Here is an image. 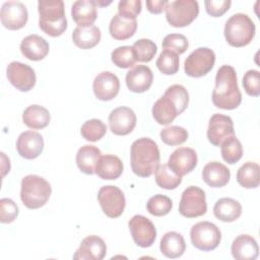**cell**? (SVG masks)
Segmentation results:
<instances>
[{"instance_id": "obj_46", "label": "cell", "mask_w": 260, "mask_h": 260, "mask_svg": "<svg viewBox=\"0 0 260 260\" xmlns=\"http://www.w3.org/2000/svg\"><path fill=\"white\" fill-rule=\"evenodd\" d=\"M231 4L230 0H206L204 2L206 12L213 17L223 15L230 9Z\"/></svg>"}, {"instance_id": "obj_30", "label": "cell", "mask_w": 260, "mask_h": 260, "mask_svg": "<svg viewBox=\"0 0 260 260\" xmlns=\"http://www.w3.org/2000/svg\"><path fill=\"white\" fill-rule=\"evenodd\" d=\"M51 115L43 106H28L22 113V121L30 129L39 130L46 128L49 125Z\"/></svg>"}, {"instance_id": "obj_10", "label": "cell", "mask_w": 260, "mask_h": 260, "mask_svg": "<svg viewBox=\"0 0 260 260\" xmlns=\"http://www.w3.org/2000/svg\"><path fill=\"white\" fill-rule=\"evenodd\" d=\"M215 54L206 47L195 49L185 60L184 70L190 77H202L206 75L214 66Z\"/></svg>"}, {"instance_id": "obj_27", "label": "cell", "mask_w": 260, "mask_h": 260, "mask_svg": "<svg viewBox=\"0 0 260 260\" xmlns=\"http://www.w3.org/2000/svg\"><path fill=\"white\" fill-rule=\"evenodd\" d=\"M159 250L167 258L176 259L184 254L186 243L181 234L177 232H168L160 240Z\"/></svg>"}, {"instance_id": "obj_32", "label": "cell", "mask_w": 260, "mask_h": 260, "mask_svg": "<svg viewBox=\"0 0 260 260\" xmlns=\"http://www.w3.org/2000/svg\"><path fill=\"white\" fill-rule=\"evenodd\" d=\"M137 29L136 19H125L119 14H115L110 21L109 31L112 38L118 41H124L134 36Z\"/></svg>"}, {"instance_id": "obj_6", "label": "cell", "mask_w": 260, "mask_h": 260, "mask_svg": "<svg viewBox=\"0 0 260 260\" xmlns=\"http://www.w3.org/2000/svg\"><path fill=\"white\" fill-rule=\"evenodd\" d=\"M255 30V23L250 16L244 13H236L226 20L223 34L229 45L241 48L251 43Z\"/></svg>"}, {"instance_id": "obj_3", "label": "cell", "mask_w": 260, "mask_h": 260, "mask_svg": "<svg viewBox=\"0 0 260 260\" xmlns=\"http://www.w3.org/2000/svg\"><path fill=\"white\" fill-rule=\"evenodd\" d=\"M159 149L148 137L138 138L131 144L130 162L133 173L139 177H150L159 166Z\"/></svg>"}, {"instance_id": "obj_23", "label": "cell", "mask_w": 260, "mask_h": 260, "mask_svg": "<svg viewBox=\"0 0 260 260\" xmlns=\"http://www.w3.org/2000/svg\"><path fill=\"white\" fill-rule=\"evenodd\" d=\"M48 42L39 35H29L20 43L21 54L31 61L43 60L49 53Z\"/></svg>"}, {"instance_id": "obj_31", "label": "cell", "mask_w": 260, "mask_h": 260, "mask_svg": "<svg viewBox=\"0 0 260 260\" xmlns=\"http://www.w3.org/2000/svg\"><path fill=\"white\" fill-rule=\"evenodd\" d=\"M102 38L101 30L98 26L91 25L87 27L77 26L72 32L73 43L80 49L88 50L95 47Z\"/></svg>"}, {"instance_id": "obj_17", "label": "cell", "mask_w": 260, "mask_h": 260, "mask_svg": "<svg viewBox=\"0 0 260 260\" xmlns=\"http://www.w3.org/2000/svg\"><path fill=\"white\" fill-rule=\"evenodd\" d=\"M197 153L190 147H179L169 157V168L178 176L183 177L192 172L197 166Z\"/></svg>"}, {"instance_id": "obj_7", "label": "cell", "mask_w": 260, "mask_h": 260, "mask_svg": "<svg viewBox=\"0 0 260 260\" xmlns=\"http://www.w3.org/2000/svg\"><path fill=\"white\" fill-rule=\"evenodd\" d=\"M199 13V5L195 0H177L168 2L166 6L167 21L174 27L189 25Z\"/></svg>"}, {"instance_id": "obj_28", "label": "cell", "mask_w": 260, "mask_h": 260, "mask_svg": "<svg viewBox=\"0 0 260 260\" xmlns=\"http://www.w3.org/2000/svg\"><path fill=\"white\" fill-rule=\"evenodd\" d=\"M214 216L224 222L237 220L242 214V205L233 198H220L213 206Z\"/></svg>"}, {"instance_id": "obj_38", "label": "cell", "mask_w": 260, "mask_h": 260, "mask_svg": "<svg viewBox=\"0 0 260 260\" xmlns=\"http://www.w3.org/2000/svg\"><path fill=\"white\" fill-rule=\"evenodd\" d=\"M173 207L171 198L162 194H156L150 197L146 203L147 211L154 216L167 215Z\"/></svg>"}, {"instance_id": "obj_47", "label": "cell", "mask_w": 260, "mask_h": 260, "mask_svg": "<svg viewBox=\"0 0 260 260\" xmlns=\"http://www.w3.org/2000/svg\"><path fill=\"white\" fill-rule=\"evenodd\" d=\"M168 2L169 1H167V0H147L146 6L150 13L159 14L162 12L164 9H166Z\"/></svg>"}, {"instance_id": "obj_35", "label": "cell", "mask_w": 260, "mask_h": 260, "mask_svg": "<svg viewBox=\"0 0 260 260\" xmlns=\"http://www.w3.org/2000/svg\"><path fill=\"white\" fill-rule=\"evenodd\" d=\"M221 156L230 165L238 162L243 155V146L241 141L235 136H230L220 144Z\"/></svg>"}, {"instance_id": "obj_21", "label": "cell", "mask_w": 260, "mask_h": 260, "mask_svg": "<svg viewBox=\"0 0 260 260\" xmlns=\"http://www.w3.org/2000/svg\"><path fill=\"white\" fill-rule=\"evenodd\" d=\"M152 81V71L146 65H136L126 74V84L132 92L141 93L148 90Z\"/></svg>"}, {"instance_id": "obj_37", "label": "cell", "mask_w": 260, "mask_h": 260, "mask_svg": "<svg viewBox=\"0 0 260 260\" xmlns=\"http://www.w3.org/2000/svg\"><path fill=\"white\" fill-rule=\"evenodd\" d=\"M107 132V126L106 124L99 119H90L85 121L81 128L80 133L81 136L87 140V141H98L102 139Z\"/></svg>"}, {"instance_id": "obj_40", "label": "cell", "mask_w": 260, "mask_h": 260, "mask_svg": "<svg viewBox=\"0 0 260 260\" xmlns=\"http://www.w3.org/2000/svg\"><path fill=\"white\" fill-rule=\"evenodd\" d=\"M112 62L119 68H130L136 63L135 54L131 46H121L111 54Z\"/></svg>"}, {"instance_id": "obj_24", "label": "cell", "mask_w": 260, "mask_h": 260, "mask_svg": "<svg viewBox=\"0 0 260 260\" xmlns=\"http://www.w3.org/2000/svg\"><path fill=\"white\" fill-rule=\"evenodd\" d=\"M231 252L237 260H255L259 255V248L252 236L240 235L233 241Z\"/></svg>"}, {"instance_id": "obj_44", "label": "cell", "mask_w": 260, "mask_h": 260, "mask_svg": "<svg viewBox=\"0 0 260 260\" xmlns=\"http://www.w3.org/2000/svg\"><path fill=\"white\" fill-rule=\"evenodd\" d=\"M243 86L247 94L258 96L260 94V73L258 70H248L243 77Z\"/></svg>"}, {"instance_id": "obj_16", "label": "cell", "mask_w": 260, "mask_h": 260, "mask_svg": "<svg viewBox=\"0 0 260 260\" xmlns=\"http://www.w3.org/2000/svg\"><path fill=\"white\" fill-rule=\"evenodd\" d=\"M136 115L128 107L114 109L109 115V126L113 134L124 136L133 131L136 126Z\"/></svg>"}, {"instance_id": "obj_18", "label": "cell", "mask_w": 260, "mask_h": 260, "mask_svg": "<svg viewBox=\"0 0 260 260\" xmlns=\"http://www.w3.org/2000/svg\"><path fill=\"white\" fill-rule=\"evenodd\" d=\"M94 95L101 101H111L117 96L120 89V81L116 74L110 71L99 73L92 83Z\"/></svg>"}, {"instance_id": "obj_39", "label": "cell", "mask_w": 260, "mask_h": 260, "mask_svg": "<svg viewBox=\"0 0 260 260\" xmlns=\"http://www.w3.org/2000/svg\"><path fill=\"white\" fill-rule=\"evenodd\" d=\"M132 48L135 54L136 61L139 62L151 61L157 52L156 45L149 39H140L136 41L133 44Z\"/></svg>"}, {"instance_id": "obj_36", "label": "cell", "mask_w": 260, "mask_h": 260, "mask_svg": "<svg viewBox=\"0 0 260 260\" xmlns=\"http://www.w3.org/2000/svg\"><path fill=\"white\" fill-rule=\"evenodd\" d=\"M179 55L173 51L164 49L159 54L155 65L158 70L166 75H173L179 70Z\"/></svg>"}, {"instance_id": "obj_15", "label": "cell", "mask_w": 260, "mask_h": 260, "mask_svg": "<svg viewBox=\"0 0 260 260\" xmlns=\"http://www.w3.org/2000/svg\"><path fill=\"white\" fill-rule=\"evenodd\" d=\"M235 135L234 122L230 116L214 114L209 119L207 128L208 141L214 146H220L223 140Z\"/></svg>"}, {"instance_id": "obj_43", "label": "cell", "mask_w": 260, "mask_h": 260, "mask_svg": "<svg viewBox=\"0 0 260 260\" xmlns=\"http://www.w3.org/2000/svg\"><path fill=\"white\" fill-rule=\"evenodd\" d=\"M141 6L140 0H122L118 4V14L125 19H136Z\"/></svg>"}, {"instance_id": "obj_14", "label": "cell", "mask_w": 260, "mask_h": 260, "mask_svg": "<svg viewBox=\"0 0 260 260\" xmlns=\"http://www.w3.org/2000/svg\"><path fill=\"white\" fill-rule=\"evenodd\" d=\"M0 18L4 27L17 30L22 28L27 21V9L20 1H7L1 7Z\"/></svg>"}, {"instance_id": "obj_42", "label": "cell", "mask_w": 260, "mask_h": 260, "mask_svg": "<svg viewBox=\"0 0 260 260\" xmlns=\"http://www.w3.org/2000/svg\"><path fill=\"white\" fill-rule=\"evenodd\" d=\"M161 46L164 49L173 51L176 54L180 55V54H183L188 49L189 43L187 38L184 35L170 34L164 38Z\"/></svg>"}, {"instance_id": "obj_5", "label": "cell", "mask_w": 260, "mask_h": 260, "mask_svg": "<svg viewBox=\"0 0 260 260\" xmlns=\"http://www.w3.org/2000/svg\"><path fill=\"white\" fill-rule=\"evenodd\" d=\"M52 193L51 185L44 178L37 175H27L21 180L20 199L29 209L44 206Z\"/></svg>"}, {"instance_id": "obj_29", "label": "cell", "mask_w": 260, "mask_h": 260, "mask_svg": "<svg viewBox=\"0 0 260 260\" xmlns=\"http://www.w3.org/2000/svg\"><path fill=\"white\" fill-rule=\"evenodd\" d=\"M102 156L101 150L94 145H83L76 153V165L78 169L86 174L92 175L95 173V166Z\"/></svg>"}, {"instance_id": "obj_19", "label": "cell", "mask_w": 260, "mask_h": 260, "mask_svg": "<svg viewBox=\"0 0 260 260\" xmlns=\"http://www.w3.org/2000/svg\"><path fill=\"white\" fill-rule=\"evenodd\" d=\"M16 149L18 154L25 159H34L38 157L44 149V138L36 131H24L20 133L16 141Z\"/></svg>"}, {"instance_id": "obj_13", "label": "cell", "mask_w": 260, "mask_h": 260, "mask_svg": "<svg viewBox=\"0 0 260 260\" xmlns=\"http://www.w3.org/2000/svg\"><path fill=\"white\" fill-rule=\"evenodd\" d=\"M8 81L20 91L30 90L37 81L35 70L21 62L12 61L6 69Z\"/></svg>"}, {"instance_id": "obj_11", "label": "cell", "mask_w": 260, "mask_h": 260, "mask_svg": "<svg viewBox=\"0 0 260 260\" xmlns=\"http://www.w3.org/2000/svg\"><path fill=\"white\" fill-rule=\"evenodd\" d=\"M98 201L103 212L110 218L119 217L126 205L124 193L120 188L113 185L103 186L99 190Z\"/></svg>"}, {"instance_id": "obj_4", "label": "cell", "mask_w": 260, "mask_h": 260, "mask_svg": "<svg viewBox=\"0 0 260 260\" xmlns=\"http://www.w3.org/2000/svg\"><path fill=\"white\" fill-rule=\"evenodd\" d=\"M38 11L39 26L45 34L50 37H59L66 30L67 19L62 0L39 1Z\"/></svg>"}, {"instance_id": "obj_2", "label": "cell", "mask_w": 260, "mask_h": 260, "mask_svg": "<svg viewBox=\"0 0 260 260\" xmlns=\"http://www.w3.org/2000/svg\"><path fill=\"white\" fill-rule=\"evenodd\" d=\"M242 93L238 86L237 72L230 65H222L216 72L212 103L216 108L234 110L240 106Z\"/></svg>"}, {"instance_id": "obj_26", "label": "cell", "mask_w": 260, "mask_h": 260, "mask_svg": "<svg viewBox=\"0 0 260 260\" xmlns=\"http://www.w3.org/2000/svg\"><path fill=\"white\" fill-rule=\"evenodd\" d=\"M122 173L123 162L114 154L102 155L95 166V174L103 180H116Z\"/></svg>"}, {"instance_id": "obj_25", "label": "cell", "mask_w": 260, "mask_h": 260, "mask_svg": "<svg viewBox=\"0 0 260 260\" xmlns=\"http://www.w3.org/2000/svg\"><path fill=\"white\" fill-rule=\"evenodd\" d=\"M231 178V172L219 161H210L202 170V179L210 187L221 188L225 186Z\"/></svg>"}, {"instance_id": "obj_20", "label": "cell", "mask_w": 260, "mask_h": 260, "mask_svg": "<svg viewBox=\"0 0 260 260\" xmlns=\"http://www.w3.org/2000/svg\"><path fill=\"white\" fill-rule=\"evenodd\" d=\"M107 253L104 240L95 235L84 238L73 255L75 260H102Z\"/></svg>"}, {"instance_id": "obj_41", "label": "cell", "mask_w": 260, "mask_h": 260, "mask_svg": "<svg viewBox=\"0 0 260 260\" xmlns=\"http://www.w3.org/2000/svg\"><path fill=\"white\" fill-rule=\"evenodd\" d=\"M161 141L170 146L183 144L188 139V131L180 126H169L159 133Z\"/></svg>"}, {"instance_id": "obj_22", "label": "cell", "mask_w": 260, "mask_h": 260, "mask_svg": "<svg viewBox=\"0 0 260 260\" xmlns=\"http://www.w3.org/2000/svg\"><path fill=\"white\" fill-rule=\"evenodd\" d=\"M71 16L78 26H91L98 17L96 2L94 0L75 1L71 7Z\"/></svg>"}, {"instance_id": "obj_45", "label": "cell", "mask_w": 260, "mask_h": 260, "mask_svg": "<svg viewBox=\"0 0 260 260\" xmlns=\"http://www.w3.org/2000/svg\"><path fill=\"white\" fill-rule=\"evenodd\" d=\"M18 215V207L10 198L0 200V221L2 223L12 222Z\"/></svg>"}, {"instance_id": "obj_9", "label": "cell", "mask_w": 260, "mask_h": 260, "mask_svg": "<svg viewBox=\"0 0 260 260\" xmlns=\"http://www.w3.org/2000/svg\"><path fill=\"white\" fill-rule=\"evenodd\" d=\"M207 211L205 192L197 186L187 187L181 196L179 212L187 218L204 215Z\"/></svg>"}, {"instance_id": "obj_12", "label": "cell", "mask_w": 260, "mask_h": 260, "mask_svg": "<svg viewBox=\"0 0 260 260\" xmlns=\"http://www.w3.org/2000/svg\"><path fill=\"white\" fill-rule=\"evenodd\" d=\"M128 226L134 243L141 248L150 247L156 238L154 224L147 217L136 214L128 222Z\"/></svg>"}, {"instance_id": "obj_34", "label": "cell", "mask_w": 260, "mask_h": 260, "mask_svg": "<svg viewBox=\"0 0 260 260\" xmlns=\"http://www.w3.org/2000/svg\"><path fill=\"white\" fill-rule=\"evenodd\" d=\"M155 183L158 187L167 190L176 189L182 182V177L176 175L168 166V164L159 165L155 172Z\"/></svg>"}, {"instance_id": "obj_1", "label": "cell", "mask_w": 260, "mask_h": 260, "mask_svg": "<svg viewBox=\"0 0 260 260\" xmlns=\"http://www.w3.org/2000/svg\"><path fill=\"white\" fill-rule=\"evenodd\" d=\"M189 93L181 84L169 86L152 106V117L160 125L171 124L188 107Z\"/></svg>"}, {"instance_id": "obj_8", "label": "cell", "mask_w": 260, "mask_h": 260, "mask_svg": "<svg viewBox=\"0 0 260 260\" xmlns=\"http://www.w3.org/2000/svg\"><path fill=\"white\" fill-rule=\"evenodd\" d=\"M192 245L201 251H212L220 243L221 233L219 229L210 221H199L190 231Z\"/></svg>"}, {"instance_id": "obj_33", "label": "cell", "mask_w": 260, "mask_h": 260, "mask_svg": "<svg viewBox=\"0 0 260 260\" xmlns=\"http://www.w3.org/2000/svg\"><path fill=\"white\" fill-rule=\"evenodd\" d=\"M259 172L260 167L258 164L247 161L238 170L237 181L242 187L246 189L257 188L260 184Z\"/></svg>"}]
</instances>
